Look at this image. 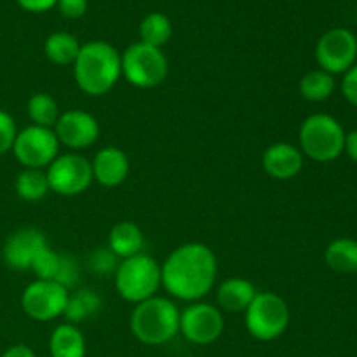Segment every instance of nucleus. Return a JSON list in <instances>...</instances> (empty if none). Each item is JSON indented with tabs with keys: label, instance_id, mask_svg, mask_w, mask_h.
I'll return each mask as SVG.
<instances>
[{
	"label": "nucleus",
	"instance_id": "nucleus-6",
	"mask_svg": "<svg viewBox=\"0 0 357 357\" xmlns=\"http://www.w3.org/2000/svg\"><path fill=\"white\" fill-rule=\"evenodd\" d=\"M289 307L282 296L272 291L257 293L253 302L244 310L248 333L260 342H272L281 337L289 326Z\"/></svg>",
	"mask_w": 357,
	"mask_h": 357
},
{
	"label": "nucleus",
	"instance_id": "nucleus-23",
	"mask_svg": "<svg viewBox=\"0 0 357 357\" xmlns=\"http://www.w3.org/2000/svg\"><path fill=\"white\" fill-rule=\"evenodd\" d=\"M173 37L171 20L162 13H150L139 23V42L160 49Z\"/></svg>",
	"mask_w": 357,
	"mask_h": 357
},
{
	"label": "nucleus",
	"instance_id": "nucleus-15",
	"mask_svg": "<svg viewBox=\"0 0 357 357\" xmlns=\"http://www.w3.org/2000/svg\"><path fill=\"white\" fill-rule=\"evenodd\" d=\"M261 167L274 180H293L303 169V153L291 143H274L261 155Z\"/></svg>",
	"mask_w": 357,
	"mask_h": 357
},
{
	"label": "nucleus",
	"instance_id": "nucleus-25",
	"mask_svg": "<svg viewBox=\"0 0 357 357\" xmlns=\"http://www.w3.org/2000/svg\"><path fill=\"white\" fill-rule=\"evenodd\" d=\"M300 94L303 100L312 101V103H321V101L328 100L335 91V79L331 73L324 72V70H310L305 75L300 79L298 84Z\"/></svg>",
	"mask_w": 357,
	"mask_h": 357
},
{
	"label": "nucleus",
	"instance_id": "nucleus-5",
	"mask_svg": "<svg viewBox=\"0 0 357 357\" xmlns=\"http://www.w3.org/2000/svg\"><path fill=\"white\" fill-rule=\"evenodd\" d=\"M160 286V265L150 255L124 258L115 271V289L126 302L135 305L155 296Z\"/></svg>",
	"mask_w": 357,
	"mask_h": 357
},
{
	"label": "nucleus",
	"instance_id": "nucleus-2",
	"mask_svg": "<svg viewBox=\"0 0 357 357\" xmlns=\"http://www.w3.org/2000/svg\"><path fill=\"white\" fill-rule=\"evenodd\" d=\"M73 77L79 89L89 96L110 93L122 77L121 52L105 40L86 42L73 63Z\"/></svg>",
	"mask_w": 357,
	"mask_h": 357
},
{
	"label": "nucleus",
	"instance_id": "nucleus-12",
	"mask_svg": "<svg viewBox=\"0 0 357 357\" xmlns=\"http://www.w3.org/2000/svg\"><path fill=\"white\" fill-rule=\"evenodd\" d=\"M225 328L222 310L216 305L194 302L180 312V333L190 344L209 345L218 340Z\"/></svg>",
	"mask_w": 357,
	"mask_h": 357
},
{
	"label": "nucleus",
	"instance_id": "nucleus-9",
	"mask_svg": "<svg viewBox=\"0 0 357 357\" xmlns=\"http://www.w3.org/2000/svg\"><path fill=\"white\" fill-rule=\"evenodd\" d=\"M10 152L21 166L47 169L49 164L59 155V142L52 129L31 124L17 132Z\"/></svg>",
	"mask_w": 357,
	"mask_h": 357
},
{
	"label": "nucleus",
	"instance_id": "nucleus-33",
	"mask_svg": "<svg viewBox=\"0 0 357 357\" xmlns=\"http://www.w3.org/2000/svg\"><path fill=\"white\" fill-rule=\"evenodd\" d=\"M20 3L21 9L28 10V13H45V10L52 9L58 0H16Z\"/></svg>",
	"mask_w": 357,
	"mask_h": 357
},
{
	"label": "nucleus",
	"instance_id": "nucleus-20",
	"mask_svg": "<svg viewBox=\"0 0 357 357\" xmlns=\"http://www.w3.org/2000/svg\"><path fill=\"white\" fill-rule=\"evenodd\" d=\"M101 305V296L98 295L94 289L91 288H79L75 291L68 293V300H66V307L63 316L68 319L70 324H79L84 323L89 317L96 316L100 312Z\"/></svg>",
	"mask_w": 357,
	"mask_h": 357
},
{
	"label": "nucleus",
	"instance_id": "nucleus-1",
	"mask_svg": "<svg viewBox=\"0 0 357 357\" xmlns=\"http://www.w3.org/2000/svg\"><path fill=\"white\" fill-rule=\"evenodd\" d=\"M218 260L209 246L187 243L169 253L160 265V284L173 298L199 302L215 288Z\"/></svg>",
	"mask_w": 357,
	"mask_h": 357
},
{
	"label": "nucleus",
	"instance_id": "nucleus-18",
	"mask_svg": "<svg viewBox=\"0 0 357 357\" xmlns=\"http://www.w3.org/2000/svg\"><path fill=\"white\" fill-rule=\"evenodd\" d=\"M143 244L145 239L142 229L132 222H119L108 234V248L117 255L119 260L142 253Z\"/></svg>",
	"mask_w": 357,
	"mask_h": 357
},
{
	"label": "nucleus",
	"instance_id": "nucleus-26",
	"mask_svg": "<svg viewBox=\"0 0 357 357\" xmlns=\"http://www.w3.org/2000/svg\"><path fill=\"white\" fill-rule=\"evenodd\" d=\"M28 117L33 122V126H40V128H54L56 121L59 117V108L54 98L47 93H35L33 96L28 100L26 105Z\"/></svg>",
	"mask_w": 357,
	"mask_h": 357
},
{
	"label": "nucleus",
	"instance_id": "nucleus-31",
	"mask_svg": "<svg viewBox=\"0 0 357 357\" xmlns=\"http://www.w3.org/2000/svg\"><path fill=\"white\" fill-rule=\"evenodd\" d=\"M56 7L68 20H79L86 14L87 0H58Z\"/></svg>",
	"mask_w": 357,
	"mask_h": 357
},
{
	"label": "nucleus",
	"instance_id": "nucleus-13",
	"mask_svg": "<svg viewBox=\"0 0 357 357\" xmlns=\"http://www.w3.org/2000/svg\"><path fill=\"white\" fill-rule=\"evenodd\" d=\"M52 131L59 145H65L70 150H82L96 143L100 136V124L89 112L72 108L65 114H59Z\"/></svg>",
	"mask_w": 357,
	"mask_h": 357
},
{
	"label": "nucleus",
	"instance_id": "nucleus-21",
	"mask_svg": "<svg viewBox=\"0 0 357 357\" xmlns=\"http://www.w3.org/2000/svg\"><path fill=\"white\" fill-rule=\"evenodd\" d=\"M324 261L328 267L340 274L357 272V241L351 237H338L324 250Z\"/></svg>",
	"mask_w": 357,
	"mask_h": 357
},
{
	"label": "nucleus",
	"instance_id": "nucleus-4",
	"mask_svg": "<svg viewBox=\"0 0 357 357\" xmlns=\"http://www.w3.org/2000/svg\"><path fill=\"white\" fill-rule=\"evenodd\" d=\"M345 135L340 122L331 115H309L300 126V150L316 162H331L344 153Z\"/></svg>",
	"mask_w": 357,
	"mask_h": 357
},
{
	"label": "nucleus",
	"instance_id": "nucleus-10",
	"mask_svg": "<svg viewBox=\"0 0 357 357\" xmlns=\"http://www.w3.org/2000/svg\"><path fill=\"white\" fill-rule=\"evenodd\" d=\"M357 38L347 28H331L316 45V61L321 70L337 75L356 65Z\"/></svg>",
	"mask_w": 357,
	"mask_h": 357
},
{
	"label": "nucleus",
	"instance_id": "nucleus-27",
	"mask_svg": "<svg viewBox=\"0 0 357 357\" xmlns=\"http://www.w3.org/2000/svg\"><path fill=\"white\" fill-rule=\"evenodd\" d=\"M80 281V264L75 257L68 253H59L58 271H56L54 282L63 286L65 289L77 288Z\"/></svg>",
	"mask_w": 357,
	"mask_h": 357
},
{
	"label": "nucleus",
	"instance_id": "nucleus-14",
	"mask_svg": "<svg viewBox=\"0 0 357 357\" xmlns=\"http://www.w3.org/2000/svg\"><path fill=\"white\" fill-rule=\"evenodd\" d=\"M49 246L44 232L33 227L10 234L3 246V261L14 271H30L35 258Z\"/></svg>",
	"mask_w": 357,
	"mask_h": 357
},
{
	"label": "nucleus",
	"instance_id": "nucleus-30",
	"mask_svg": "<svg viewBox=\"0 0 357 357\" xmlns=\"http://www.w3.org/2000/svg\"><path fill=\"white\" fill-rule=\"evenodd\" d=\"M16 136L17 129L13 115L7 114L6 110H0V155H6L7 152L13 150Z\"/></svg>",
	"mask_w": 357,
	"mask_h": 357
},
{
	"label": "nucleus",
	"instance_id": "nucleus-34",
	"mask_svg": "<svg viewBox=\"0 0 357 357\" xmlns=\"http://www.w3.org/2000/svg\"><path fill=\"white\" fill-rule=\"evenodd\" d=\"M344 152L347 153L349 159H352L354 162H357V129H354V131H351V132H347V135H345Z\"/></svg>",
	"mask_w": 357,
	"mask_h": 357
},
{
	"label": "nucleus",
	"instance_id": "nucleus-24",
	"mask_svg": "<svg viewBox=\"0 0 357 357\" xmlns=\"http://www.w3.org/2000/svg\"><path fill=\"white\" fill-rule=\"evenodd\" d=\"M14 188H16L17 197L28 202L42 201L45 195L51 192L47 181V174L44 169H30L24 167L14 181Z\"/></svg>",
	"mask_w": 357,
	"mask_h": 357
},
{
	"label": "nucleus",
	"instance_id": "nucleus-11",
	"mask_svg": "<svg viewBox=\"0 0 357 357\" xmlns=\"http://www.w3.org/2000/svg\"><path fill=\"white\" fill-rule=\"evenodd\" d=\"M68 293V289L59 286L58 282L37 279L24 288L21 295V307L28 317L47 323L63 316Z\"/></svg>",
	"mask_w": 357,
	"mask_h": 357
},
{
	"label": "nucleus",
	"instance_id": "nucleus-17",
	"mask_svg": "<svg viewBox=\"0 0 357 357\" xmlns=\"http://www.w3.org/2000/svg\"><path fill=\"white\" fill-rule=\"evenodd\" d=\"M257 288L251 281L244 278H229L218 286L216 300L218 309L227 312H244L257 296Z\"/></svg>",
	"mask_w": 357,
	"mask_h": 357
},
{
	"label": "nucleus",
	"instance_id": "nucleus-35",
	"mask_svg": "<svg viewBox=\"0 0 357 357\" xmlns=\"http://www.w3.org/2000/svg\"><path fill=\"white\" fill-rule=\"evenodd\" d=\"M2 357H37V356H35V352L31 351L28 345L17 344V345H13V347L7 349V351L3 352Z\"/></svg>",
	"mask_w": 357,
	"mask_h": 357
},
{
	"label": "nucleus",
	"instance_id": "nucleus-16",
	"mask_svg": "<svg viewBox=\"0 0 357 357\" xmlns=\"http://www.w3.org/2000/svg\"><path fill=\"white\" fill-rule=\"evenodd\" d=\"M93 180L101 187L114 188L126 181L129 174V159L126 152L119 146H105L98 150L93 162Z\"/></svg>",
	"mask_w": 357,
	"mask_h": 357
},
{
	"label": "nucleus",
	"instance_id": "nucleus-29",
	"mask_svg": "<svg viewBox=\"0 0 357 357\" xmlns=\"http://www.w3.org/2000/svg\"><path fill=\"white\" fill-rule=\"evenodd\" d=\"M58 264H59V253L47 246L44 251H40V255H38L37 258H35L30 271H33V274L37 275L38 279H44V281H54L56 271H58Z\"/></svg>",
	"mask_w": 357,
	"mask_h": 357
},
{
	"label": "nucleus",
	"instance_id": "nucleus-19",
	"mask_svg": "<svg viewBox=\"0 0 357 357\" xmlns=\"http://www.w3.org/2000/svg\"><path fill=\"white\" fill-rule=\"evenodd\" d=\"M49 351L52 357H84L86 338L75 324H59L49 338Z\"/></svg>",
	"mask_w": 357,
	"mask_h": 357
},
{
	"label": "nucleus",
	"instance_id": "nucleus-22",
	"mask_svg": "<svg viewBox=\"0 0 357 357\" xmlns=\"http://www.w3.org/2000/svg\"><path fill=\"white\" fill-rule=\"evenodd\" d=\"M80 42L68 31H54L45 38L44 52L49 61L56 65H73L80 51Z\"/></svg>",
	"mask_w": 357,
	"mask_h": 357
},
{
	"label": "nucleus",
	"instance_id": "nucleus-32",
	"mask_svg": "<svg viewBox=\"0 0 357 357\" xmlns=\"http://www.w3.org/2000/svg\"><path fill=\"white\" fill-rule=\"evenodd\" d=\"M342 94L345 100L357 108V65L349 68L344 73V80H342Z\"/></svg>",
	"mask_w": 357,
	"mask_h": 357
},
{
	"label": "nucleus",
	"instance_id": "nucleus-8",
	"mask_svg": "<svg viewBox=\"0 0 357 357\" xmlns=\"http://www.w3.org/2000/svg\"><path fill=\"white\" fill-rule=\"evenodd\" d=\"M49 188L61 197H75L93 183V167L84 155L66 152L58 155L45 169Z\"/></svg>",
	"mask_w": 357,
	"mask_h": 357
},
{
	"label": "nucleus",
	"instance_id": "nucleus-3",
	"mask_svg": "<svg viewBox=\"0 0 357 357\" xmlns=\"http://www.w3.org/2000/svg\"><path fill=\"white\" fill-rule=\"evenodd\" d=\"M131 333L145 345H162L180 331V310L164 296H152L136 303L129 319Z\"/></svg>",
	"mask_w": 357,
	"mask_h": 357
},
{
	"label": "nucleus",
	"instance_id": "nucleus-7",
	"mask_svg": "<svg viewBox=\"0 0 357 357\" xmlns=\"http://www.w3.org/2000/svg\"><path fill=\"white\" fill-rule=\"evenodd\" d=\"M122 77L139 89H153L166 80L167 58L160 49L135 42L121 54Z\"/></svg>",
	"mask_w": 357,
	"mask_h": 357
},
{
	"label": "nucleus",
	"instance_id": "nucleus-28",
	"mask_svg": "<svg viewBox=\"0 0 357 357\" xmlns=\"http://www.w3.org/2000/svg\"><path fill=\"white\" fill-rule=\"evenodd\" d=\"M119 264H121V260L108 246L96 248L87 257V268L96 275H107L112 274V272L115 274Z\"/></svg>",
	"mask_w": 357,
	"mask_h": 357
}]
</instances>
